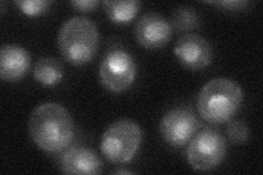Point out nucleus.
Returning a JSON list of instances; mask_svg holds the SVG:
<instances>
[{
  "label": "nucleus",
  "instance_id": "3",
  "mask_svg": "<svg viewBox=\"0 0 263 175\" xmlns=\"http://www.w3.org/2000/svg\"><path fill=\"white\" fill-rule=\"evenodd\" d=\"M100 35L96 23L85 16H73L65 21L59 34V49L68 63L82 66L96 56Z\"/></svg>",
  "mask_w": 263,
  "mask_h": 175
},
{
  "label": "nucleus",
  "instance_id": "1",
  "mask_svg": "<svg viewBox=\"0 0 263 175\" xmlns=\"http://www.w3.org/2000/svg\"><path fill=\"white\" fill-rule=\"evenodd\" d=\"M29 131L34 144L46 152H61L75 137V125L69 112L54 102L39 105L29 120Z\"/></svg>",
  "mask_w": 263,
  "mask_h": 175
},
{
  "label": "nucleus",
  "instance_id": "10",
  "mask_svg": "<svg viewBox=\"0 0 263 175\" xmlns=\"http://www.w3.org/2000/svg\"><path fill=\"white\" fill-rule=\"evenodd\" d=\"M61 170L65 174H100L102 162L98 154L85 146H72L61 158Z\"/></svg>",
  "mask_w": 263,
  "mask_h": 175
},
{
  "label": "nucleus",
  "instance_id": "11",
  "mask_svg": "<svg viewBox=\"0 0 263 175\" xmlns=\"http://www.w3.org/2000/svg\"><path fill=\"white\" fill-rule=\"evenodd\" d=\"M31 58L27 49L16 45H5L0 51V77L5 81L21 80L29 71Z\"/></svg>",
  "mask_w": 263,
  "mask_h": 175
},
{
  "label": "nucleus",
  "instance_id": "4",
  "mask_svg": "<svg viewBox=\"0 0 263 175\" xmlns=\"http://www.w3.org/2000/svg\"><path fill=\"white\" fill-rule=\"evenodd\" d=\"M143 131L130 120H119L105 129L100 149L106 160L114 164H125L133 160L141 146Z\"/></svg>",
  "mask_w": 263,
  "mask_h": 175
},
{
  "label": "nucleus",
  "instance_id": "5",
  "mask_svg": "<svg viewBox=\"0 0 263 175\" xmlns=\"http://www.w3.org/2000/svg\"><path fill=\"white\" fill-rule=\"evenodd\" d=\"M227 143L218 131L205 128L191 139L186 149V159L194 170L210 171L224 161Z\"/></svg>",
  "mask_w": 263,
  "mask_h": 175
},
{
  "label": "nucleus",
  "instance_id": "14",
  "mask_svg": "<svg viewBox=\"0 0 263 175\" xmlns=\"http://www.w3.org/2000/svg\"><path fill=\"white\" fill-rule=\"evenodd\" d=\"M200 15L193 7L181 6L175 10L172 14V24L179 32L192 31L200 27Z\"/></svg>",
  "mask_w": 263,
  "mask_h": 175
},
{
  "label": "nucleus",
  "instance_id": "17",
  "mask_svg": "<svg viewBox=\"0 0 263 175\" xmlns=\"http://www.w3.org/2000/svg\"><path fill=\"white\" fill-rule=\"evenodd\" d=\"M208 4L227 11H240L248 7L249 3L243 0H228V2H206Z\"/></svg>",
  "mask_w": 263,
  "mask_h": 175
},
{
  "label": "nucleus",
  "instance_id": "16",
  "mask_svg": "<svg viewBox=\"0 0 263 175\" xmlns=\"http://www.w3.org/2000/svg\"><path fill=\"white\" fill-rule=\"evenodd\" d=\"M14 4L24 14L29 16L41 15L52 5L51 2L46 0H23V2H15Z\"/></svg>",
  "mask_w": 263,
  "mask_h": 175
},
{
  "label": "nucleus",
  "instance_id": "8",
  "mask_svg": "<svg viewBox=\"0 0 263 175\" xmlns=\"http://www.w3.org/2000/svg\"><path fill=\"white\" fill-rule=\"evenodd\" d=\"M175 55L185 69L197 71L211 65L213 48L204 37L197 34H185L177 42Z\"/></svg>",
  "mask_w": 263,
  "mask_h": 175
},
{
  "label": "nucleus",
  "instance_id": "18",
  "mask_svg": "<svg viewBox=\"0 0 263 175\" xmlns=\"http://www.w3.org/2000/svg\"><path fill=\"white\" fill-rule=\"evenodd\" d=\"M70 5L78 11L90 12L99 6V2L98 0H75V2H71Z\"/></svg>",
  "mask_w": 263,
  "mask_h": 175
},
{
  "label": "nucleus",
  "instance_id": "15",
  "mask_svg": "<svg viewBox=\"0 0 263 175\" xmlns=\"http://www.w3.org/2000/svg\"><path fill=\"white\" fill-rule=\"evenodd\" d=\"M228 139L234 144H245L249 139V128L239 120L229 122L226 128Z\"/></svg>",
  "mask_w": 263,
  "mask_h": 175
},
{
  "label": "nucleus",
  "instance_id": "12",
  "mask_svg": "<svg viewBox=\"0 0 263 175\" xmlns=\"http://www.w3.org/2000/svg\"><path fill=\"white\" fill-rule=\"evenodd\" d=\"M33 76L41 85L52 87L63 80L64 67L56 58L44 57L36 62L33 69Z\"/></svg>",
  "mask_w": 263,
  "mask_h": 175
},
{
  "label": "nucleus",
  "instance_id": "6",
  "mask_svg": "<svg viewBox=\"0 0 263 175\" xmlns=\"http://www.w3.org/2000/svg\"><path fill=\"white\" fill-rule=\"evenodd\" d=\"M99 74L103 87L114 93L124 92L136 78L133 56L123 48H111L102 58Z\"/></svg>",
  "mask_w": 263,
  "mask_h": 175
},
{
  "label": "nucleus",
  "instance_id": "9",
  "mask_svg": "<svg viewBox=\"0 0 263 175\" xmlns=\"http://www.w3.org/2000/svg\"><path fill=\"white\" fill-rule=\"evenodd\" d=\"M135 36L138 43L145 48H161L166 46L171 40V23L159 13H146L137 22Z\"/></svg>",
  "mask_w": 263,
  "mask_h": 175
},
{
  "label": "nucleus",
  "instance_id": "2",
  "mask_svg": "<svg viewBox=\"0 0 263 175\" xmlns=\"http://www.w3.org/2000/svg\"><path fill=\"white\" fill-rule=\"evenodd\" d=\"M243 94L240 86L232 79L215 78L200 91L197 110L204 121L211 124L229 122L239 111Z\"/></svg>",
  "mask_w": 263,
  "mask_h": 175
},
{
  "label": "nucleus",
  "instance_id": "13",
  "mask_svg": "<svg viewBox=\"0 0 263 175\" xmlns=\"http://www.w3.org/2000/svg\"><path fill=\"white\" fill-rule=\"evenodd\" d=\"M108 18L117 24H125L133 20L138 13L141 3L136 0H104L102 3Z\"/></svg>",
  "mask_w": 263,
  "mask_h": 175
},
{
  "label": "nucleus",
  "instance_id": "19",
  "mask_svg": "<svg viewBox=\"0 0 263 175\" xmlns=\"http://www.w3.org/2000/svg\"><path fill=\"white\" fill-rule=\"evenodd\" d=\"M133 172L132 171H125V170H119V171H115L114 174H132Z\"/></svg>",
  "mask_w": 263,
  "mask_h": 175
},
{
  "label": "nucleus",
  "instance_id": "7",
  "mask_svg": "<svg viewBox=\"0 0 263 175\" xmlns=\"http://www.w3.org/2000/svg\"><path fill=\"white\" fill-rule=\"evenodd\" d=\"M199 127L200 122L193 111L186 107H177L162 118L160 134L168 145L179 148L190 143Z\"/></svg>",
  "mask_w": 263,
  "mask_h": 175
}]
</instances>
